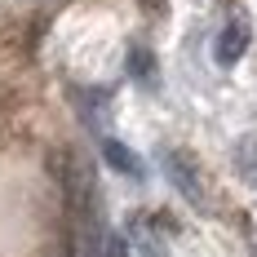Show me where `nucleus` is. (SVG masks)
Masks as SVG:
<instances>
[{
  "mask_svg": "<svg viewBox=\"0 0 257 257\" xmlns=\"http://www.w3.org/2000/svg\"><path fill=\"white\" fill-rule=\"evenodd\" d=\"M102 155L120 169V173H142V169H138V160L128 155V147H120V142H102Z\"/></svg>",
  "mask_w": 257,
  "mask_h": 257,
  "instance_id": "obj_3",
  "label": "nucleus"
},
{
  "mask_svg": "<svg viewBox=\"0 0 257 257\" xmlns=\"http://www.w3.org/2000/svg\"><path fill=\"white\" fill-rule=\"evenodd\" d=\"M169 178L182 186V195L191 200V204H204V191H200V178H195V169L182 160V155H169Z\"/></svg>",
  "mask_w": 257,
  "mask_h": 257,
  "instance_id": "obj_1",
  "label": "nucleus"
},
{
  "mask_svg": "<svg viewBox=\"0 0 257 257\" xmlns=\"http://www.w3.org/2000/svg\"><path fill=\"white\" fill-rule=\"evenodd\" d=\"M244 45H248V31H244L239 23L226 27V31H222V40H217V58H222V62H235V58L244 53Z\"/></svg>",
  "mask_w": 257,
  "mask_h": 257,
  "instance_id": "obj_2",
  "label": "nucleus"
}]
</instances>
